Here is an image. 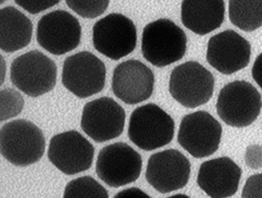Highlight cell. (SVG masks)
<instances>
[{
  "instance_id": "cell-17",
  "label": "cell",
  "mask_w": 262,
  "mask_h": 198,
  "mask_svg": "<svg viewBox=\"0 0 262 198\" xmlns=\"http://www.w3.org/2000/svg\"><path fill=\"white\" fill-rule=\"evenodd\" d=\"M242 169L229 157H219L201 165L198 185L210 198H228L236 194Z\"/></svg>"
},
{
  "instance_id": "cell-6",
  "label": "cell",
  "mask_w": 262,
  "mask_h": 198,
  "mask_svg": "<svg viewBox=\"0 0 262 198\" xmlns=\"http://www.w3.org/2000/svg\"><path fill=\"white\" fill-rule=\"evenodd\" d=\"M214 84V77L210 71L196 61H188L172 71L169 92L178 103L192 109L211 99Z\"/></svg>"
},
{
  "instance_id": "cell-21",
  "label": "cell",
  "mask_w": 262,
  "mask_h": 198,
  "mask_svg": "<svg viewBox=\"0 0 262 198\" xmlns=\"http://www.w3.org/2000/svg\"><path fill=\"white\" fill-rule=\"evenodd\" d=\"M63 198H109L107 190L92 177H81L67 184Z\"/></svg>"
},
{
  "instance_id": "cell-7",
  "label": "cell",
  "mask_w": 262,
  "mask_h": 198,
  "mask_svg": "<svg viewBox=\"0 0 262 198\" xmlns=\"http://www.w3.org/2000/svg\"><path fill=\"white\" fill-rule=\"evenodd\" d=\"M96 168V175L104 184L111 187H123L140 178L143 159L127 143L116 142L99 151Z\"/></svg>"
},
{
  "instance_id": "cell-29",
  "label": "cell",
  "mask_w": 262,
  "mask_h": 198,
  "mask_svg": "<svg viewBox=\"0 0 262 198\" xmlns=\"http://www.w3.org/2000/svg\"><path fill=\"white\" fill-rule=\"evenodd\" d=\"M167 198H191L189 197L188 195H186V194H175V195H172V196H169V197Z\"/></svg>"
},
{
  "instance_id": "cell-14",
  "label": "cell",
  "mask_w": 262,
  "mask_h": 198,
  "mask_svg": "<svg viewBox=\"0 0 262 198\" xmlns=\"http://www.w3.org/2000/svg\"><path fill=\"white\" fill-rule=\"evenodd\" d=\"M191 175V162L177 149L152 154L147 162L145 179L160 193H169L186 187Z\"/></svg>"
},
{
  "instance_id": "cell-1",
  "label": "cell",
  "mask_w": 262,
  "mask_h": 198,
  "mask_svg": "<svg viewBox=\"0 0 262 198\" xmlns=\"http://www.w3.org/2000/svg\"><path fill=\"white\" fill-rule=\"evenodd\" d=\"M0 151L15 166L26 167L36 163L46 151L43 133L30 121H11L0 129Z\"/></svg>"
},
{
  "instance_id": "cell-23",
  "label": "cell",
  "mask_w": 262,
  "mask_h": 198,
  "mask_svg": "<svg viewBox=\"0 0 262 198\" xmlns=\"http://www.w3.org/2000/svg\"><path fill=\"white\" fill-rule=\"evenodd\" d=\"M69 8L83 18L94 19L106 11L109 5L108 0L99 1H82V0H67L66 1Z\"/></svg>"
},
{
  "instance_id": "cell-5",
  "label": "cell",
  "mask_w": 262,
  "mask_h": 198,
  "mask_svg": "<svg viewBox=\"0 0 262 198\" xmlns=\"http://www.w3.org/2000/svg\"><path fill=\"white\" fill-rule=\"evenodd\" d=\"M13 84L31 97L51 92L57 81V66L38 50H32L14 59L10 69Z\"/></svg>"
},
{
  "instance_id": "cell-18",
  "label": "cell",
  "mask_w": 262,
  "mask_h": 198,
  "mask_svg": "<svg viewBox=\"0 0 262 198\" xmlns=\"http://www.w3.org/2000/svg\"><path fill=\"white\" fill-rule=\"evenodd\" d=\"M181 17L184 26L196 35H205L218 29L225 18L223 0H185Z\"/></svg>"
},
{
  "instance_id": "cell-27",
  "label": "cell",
  "mask_w": 262,
  "mask_h": 198,
  "mask_svg": "<svg viewBox=\"0 0 262 198\" xmlns=\"http://www.w3.org/2000/svg\"><path fill=\"white\" fill-rule=\"evenodd\" d=\"M114 198H151L146 194L142 189L138 187H130L124 190H121Z\"/></svg>"
},
{
  "instance_id": "cell-8",
  "label": "cell",
  "mask_w": 262,
  "mask_h": 198,
  "mask_svg": "<svg viewBox=\"0 0 262 198\" xmlns=\"http://www.w3.org/2000/svg\"><path fill=\"white\" fill-rule=\"evenodd\" d=\"M105 65L92 52L82 51L64 61L62 83L79 98L100 93L105 86Z\"/></svg>"
},
{
  "instance_id": "cell-20",
  "label": "cell",
  "mask_w": 262,
  "mask_h": 198,
  "mask_svg": "<svg viewBox=\"0 0 262 198\" xmlns=\"http://www.w3.org/2000/svg\"><path fill=\"white\" fill-rule=\"evenodd\" d=\"M231 23L244 32H253L262 27V0L229 1Z\"/></svg>"
},
{
  "instance_id": "cell-9",
  "label": "cell",
  "mask_w": 262,
  "mask_h": 198,
  "mask_svg": "<svg viewBox=\"0 0 262 198\" xmlns=\"http://www.w3.org/2000/svg\"><path fill=\"white\" fill-rule=\"evenodd\" d=\"M137 40L135 24L123 14H109L97 21L93 28L94 47L112 60L129 55L136 49Z\"/></svg>"
},
{
  "instance_id": "cell-2",
  "label": "cell",
  "mask_w": 262,
  "mask_h": 198,
  "mask_svg": "<svg viewBox=\"0 0 262 198\" xmlns=\"http://www.w3.org/2000/svg\"><path fill=\"white\" fill-rule=\"evenodd\" d=\"M187 42V35L179 26L168 19H158L143 29V58L159 68L171 65L184 57Z\"/></svg>"
},
{
  "instance_id": "cell-4",
  "label": "cell",
  "mask_w": 262,
  "mask_h": 198,
  "mask_svg": "<svg viewBox=\"0 0 262 198\" xmlns=\"http://www.w3.org/2000/svg\"><path fill=\"white\" fill-rule=\"evenodd\" d=\"M261 95L250 82H229L220 91L216 110L220 119L230 127L246 128L260 114Z\"/></svg>"
},
{
  "instance_id": "cell-25",
  "label": "cell",
  "mask_w": 262,
  "mask_h": 198,
  "mask_svg": "<svg viewBox=\"0 0 262 198\" xmlns=\"http://www.w3.org/2000/svg\"><path fill=\"white\" fill-rule=\"evenodd\" d=\"M246 165L252 170L262 169L261 144H250L245 152Z\"/></svg>"
},
{
  "instance_id": "cell-12",
  "label": "cell",
  "mask_w": 262,
  "mask_h": 198,
  "mask_svg": "<svg viewBox=\"0 0 262 198\" xmlns=\"http://www.w3.org/2000/svg\"><path fill=\"white\" fill-rule=\"evenodd\" d=\"M48 159L65 175L79 174L89 170L94 161V145L77 130L54 136L49 142Z\"/></svg>"
},
{
  "instance_id": "cell-15",
  "label": "cell",
  "mask_w": 262,
  "mask_h": 198,
  "mask_svg": "<svg viewBox=\"0 0 262 198\" xmlns=\"http://www.w3.org/2000/svg\"><path fill=\"white\" fill-rule=\"evenodd\" d=\"M250 43L237 32L227 30L210 37L206 59L215 70L223 75H232L250 64Z\"/></svg>"
},
{
  "instance_id": "cell-26",
  "label": "cell",
  "mask_w": 262,
  "mask_h": 198,
  "mask_svg": "<svg viewBox=\"0 0 262 198\" xmlns=\"http://www.w3.org/2000/svg\"><path fill=\"white\" fill-rule=\"evenodd\" d=\"M19 6H21L23 9H25L26 11L29 12V13H32V14H37L39 12L45 11L48 8L56 5L59 3V1H54V0H51V1H48V0H45V1H28V0H16L15 1Z\"/></svg>"
},
{
  "instance_id": "cell-28",
  "label": "cell",
  "mask_w": 262,
  "mask_h": 198,
  "mask_svg": "<svg viewBox=\"0 0 262 198\" xmlns=\"http://www.w3.org/2000/svg\"><path fill=\"white\" fill-rule=\"evenodd\" d=\"M251 76L259 87L262 90V53H260L253 63L252 69H251Z\"/></svg>"
},
{
  "instance_id": "cell-13",
  "label": "cell",
  "mask_w": 262,
  "mask_h": 198,
  "mask_svg": "<svg viewBox=\"0 0 262 198\" xmlns=\"http://www.w3.org/2000/svg\"><path fill=\"white\" fill-rule=\"evenodd\" d=\"M126 113L110 97H101L83 106L81 128L92 140L104 142L120 137L125 127Z\"/></svg>"
},
{
  "instance_id": "cell-16",
  "label": "cell",
  "mask_w": 262,
  "mask_h": 198,
  "mask_svg": "<svg viewBox=\"0 0 262 198\" xmlns=\"http://www.w3.org/2000/svg\"><path fill=\"white\" fill-rule=\"evenodd\" d=\"M155 89V74L139 60H127L113 71L112 91L126 104H139L148 99Z\"/></svg>"
},
{
  "instance_id": "cell-3",
  "label": "cell",
  "mask_w": 262,
  "mask_h": 198,
  "mask_svg": "<svg viewBox=\"0 0 262 198\" xmlns=\"http://www.w3.org/2000/svg\"><path fill=\"white\" fill-rule=\"evenodd\" d=\"M174 134L173 118L155 103L140 106L131 114L129 139L144 151L155 150L169 144Z\"/></svg>"
},
{
  "instance_id": "cell-11",
  "label": "cell",
  "mask_w": 262,
  "mask_h": 198,
  "mask_svg": "<svg viewBox=\"0 0 262 198\" xmlns=\"http://www.w3.org/2000/svg\"><path fill=\"white\" fill-rule=\"evenodd\" d=\"M81 37L82 27L79 20L64 10L46 14L36 27L37 43L54 55H63L77 48Z\"/></svg>"
},
{
  "instance_id": "cell-19",
  "label": "cell",
  "mask_w": 262,
  "mask_h": 198,
  "mask_svg": "<svg viewBox=\"0 0 262 198\" xmlns=\"http://www.w3.org/2000/svg\"><path fill=\"white\" fill-rule=\"evenodd\" d=\"M33 36V24L12 6L0 10V48L13 53L28 47Z\"/></svg>"
},
{
  "instance_id": "cell-24",
  "label": "cell",
  "mask_w": 262,
  "mask_h": 198,
  "mask_svg": "<svg viewBox=\"0 0 262 198\" xmlns=\"http://www.w3.org/2000/svg\"><path fill=\"white\" fill-rule=\"evenodd\" d=\"M242 198H262V173L250 175L246 181Z\"/></svg>"
},
{
  "instance_id": "cell-22",
  "label": "cell",
  "mask_w": 262,
  "mask_h": 198,
  "mask_svg": "<svg viewBox=\"0 0 262 198\" xmlns=\"http://www.w3.org/2000/svg\"><path fill=\"white\" fill-rule=\"evenodd\" d=\"M1 101V121H6L18 116L23 108L25 101L23 96L12 89H4L0 93Z\"/></svg>"
},
{
  "instance_id": "cell-10",
  "label": "cell",
  "mask_w": 262,
  "mask_h": 198,
  "mask_svg": "<svg viewBox=\"0 0 262 198\" xmlns=\"http://www.w3.org/2000/svg\"><path fill=\"white\" fill-rule=\"evenodd\" d=\"M222 127L214 117L196 111L183 118L178 133L180 145L194 158L208 157L218 150Z\"/></svg>"
}]
</instances>
